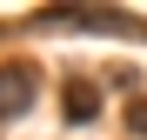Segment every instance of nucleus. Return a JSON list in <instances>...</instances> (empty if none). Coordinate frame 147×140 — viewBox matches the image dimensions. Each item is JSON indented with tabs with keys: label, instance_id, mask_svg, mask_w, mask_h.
Returning <instances> with one entry per match:
<instances>
[{
	"label": "nucleus",
	"instance_id": "1",
	"mask_svg": "<svg viewBox=\"0 0 147 140\" xmlns=\"http://www.w3.org/2000/svg\"><path fill=\"white\" fill-rule=\"evenodd\" d=\"M40 100V67L34 60H0V120H20Z\"/></svg>",
	"mask_w": 147,
	"mask_h": 140
},
{
	"label": "nucleus",
	"instance_id": "2",
	"mask_svg": "<svg viewBox=\"0 0 147 140\" xmlns=\"http://www.w3.org/2000/svg\"><path fill=\"white\" fill-rule=\"evenodd\" d=\"M60 113H67L74 127L100 120V87H94V80H67V87H60Z\"/></svg>",
	"mask_w": 147,
	"mask_h": 140
},
{
	"label": "nucleus",
	"instance_id": "3",
	"mask_svg": "<svg viewBox=\"0 0 147 140\" xmlns=\"http://www.w3.org/2000/svg\"><path fill=\"white\" fill-rule=\"evenodd\" d=\"M127 133H134V140H147V100H134V107H127Z\"/></svg>",
	"mask_w": 147,
	"mask_h": 140
}]
</instances>
